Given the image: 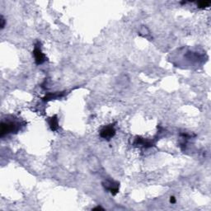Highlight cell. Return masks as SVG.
Here are the masks:
<instances>
[{
    "instance_id": "1",
    "label": "cell",
    "mask_w": 211,
    "mask_h": 211,
    "mask_svg": "<svg viewBox=\"0 0 211 211\" xmlns=\"http://www.w3.org/2000/svg\"><path fill=\"white\" fill-rule=\"evenodd\" d=\"M19 129V126L18 123L9 121V122H2L1 124V137L4 134L9 133L17 132Z\"/></svg>"
},
{
    "instance_id": "2",
    "label": "cell",
    "mask_w": 211,
    "mask_h": 211,
    "mask_svg": "<svg viewBox=\"0 0 211 211\" xmlns=\"http://www.w3.org/2000/svg\"><path fill=\"white\" fill-rule=\"evenodd\" d=\"M33 55L37 64H41L45 61V56L41 51V47L39 46V43L35 46V49L33 50Z\"/></svg>"
},
{
    "instance_id": "3",
    "label": "cell",
    "mask_w": 211,
    "mask_h": 211,
    "mask_svg": "<svg viewBox=\"0 0 211 211\" xmlns=\"http://www.w3.org/2000/svg\"><path fill=\"white\" fill-rule=\"evenodd\" d=\"M115 134V130L113 126H108L104 127L102 130H101L100 135L101 137L107 139H110Z\"/></svg>"
},
{
    "instance_id": "4",
    "label": "cell",
    "mask_w": 211,
    "mask_h": 211,
    "mask_svg": "<svg viewBox=\"0 0 211 211\" xmlns=\"http://www.w3.org/2000/svg\"><path fill=\"white\" fill-rule=\"evenodd\" d=\"M104 186L109 190L112 195H116L119 192V184L118 183H114V182H106V185H104Z\"/></svg>"
},
{
    "instance_id": "5",
    "label": "cell",
    "mask_w": 211,
    "mask_h": 211,
    "mask_svg": "<svg viewBox=\"0 0 211 211\" xmlns=\"http://www.w3.org/2000/svg\"><path fill=\"white\" fill-rule=\"evenodd\" d=\"M48 122L49 126L50 127V130H53V131H55V130H58V128H59V122H58L57 115H53L52 117H50V118L49 119Z\"/></svg>"
},
{
    "instance_id": "6",
    "label": "cell",
    "mask_w": 211,
    "mask_h": 211,
    "mask_svg": "<svg viewBox=\"0 0 211 211\" xmlns=\"http://www.w3.org/2000/svg\"><path fill=\"white\" fill-rule=\"evenodd\" d=\"M61 96H63V94L61 95L60 93H54V94L50 93V94H47L46 96H45L44 98H43V101H47L56 99V98H58V97H60Z\"/></svg>"
},
{
    "instance_id": "7",
    "label": "cell",
    "mask_w": 211,
    "mask_h": 211,
    "mask_svg": "<svg viewBox=\"0 0 211 211\" xmlns=\"http://www.w3.org/2000/svg\"><path fill=\"white\" fill-rule=\"evenodd\" d=\"M211 4V2H207V1H202V2H199L197 3V7L201 9H204L206 7H210Z\"/></svg>"
},
{
    "instance_id": "8",
    "label": "cell",
    "mask_w": 211,
    "mask_h": 211,
    "mask_svg": "<svg viewBox=\"0 0 211 211\" xmlns=\"http://www.w3.org/2000/svg\"><path fill=\"white\" fill-rule=\"evenodd\" d=\"M0 21H1V29H3L5 26V20H4L3 16H1V20Z\"/></svg>"
},
{
    "instance_id": "9",
    "label": "cell",
    "mask_w": 211,
    "mask_h": 211,
    "mask_svg": "<svg viewBox=\"0 0 211 211\" xmlns=\"http://www.w3.org/2000/svg\"><path fill=\"white\" fill-rule=\"evenodd\" d=\"M170 203L171 204H175L176 203V198L174 196L170 197Z\"/></svg>"
},
{
    "instance_id": "10",
    "label": "cell",
    "mask_w": 211,
    "mask_h": 211,
    "mask_svg": "<svg viewBox=\"0 0 211 211\" xmlns=\"http://www.w3.org/2000/svg\"><path fill=\"white\" fill-rule=\"evenodd\" d=\"M103 210V208H101V206H97V207L93 209V210Z\"/></svg>"
}]
</instances>
